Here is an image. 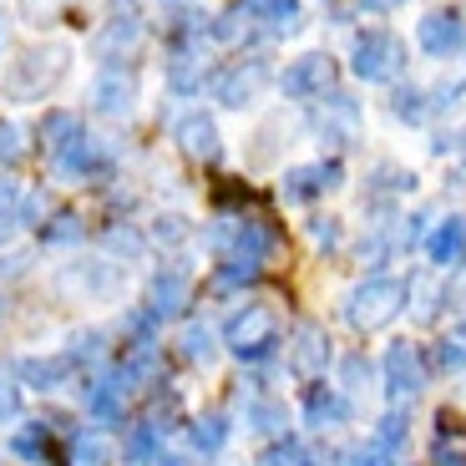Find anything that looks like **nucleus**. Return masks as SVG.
Listing matches in <instances>:
<instances>
[{"instance_id": "c9c22d12", "label": "nucleus", "mask_w": 466, "mask_h": 466, "mask_svg": "<svg viewBox=\"0 0 466 466\" xmlns=\"http://www.w3.org/2000/svg\"><path fill=\"white\" fill-rule=\"evenodd\" d=\"M41 238H46V244H76V238H82V223L71 218V213H56V218L41 228Z\"/></svg>"}, {"instance_id": "cd10ccee", "label": "nucleus", "mask_w": 466, "mask_h": 466, "mask_svg": "<svg viewBox=\"0 0 466 466\" xmlns=\"http://www.w3.org/2000/svg\"><path fill=\"white\" fill-rule=\"evenodd\" d=\"M112 461V446L102 436H76L71 441V466H106Z\"/></svg>"}, {"instance_id": "e433bc0d", "label": "nucleus", "mask_w": 466, "mask_h": 466, "mask_svg": "<svg viewBox=\"0 0 466 466\" xmlns=\"http://www.w3.org/2000/svg\"><path fill=\"white\" fill-rule=\"evenodd\" d=\"M436 370H446V375L466 370V339H441L436 345Z\"/></svg>"}, {"instance_id": "4468645a", "label": "nucleus", "mask_w": 466, "mask_h": 466, "mask_svg": "<svg viewBox=\"0 0 466 466\" xmlns=\"http://www.w3.org/2000/svg\"><path fill=\"white\" fill-rule=\"evenodd\" d=\"M304 420H309L315 431H335V426L350 420V400L339 396V390H329V385H315V390L304 396Z\"/></svg>"}, {"instance_id": "a211bd4d", "label": "nucleus", "mask_w": 466, "mask_h": 466, "mask_svg": "<svg viewBox=\"0 0 466 466\" xmlns=\"http://www.w3.org/2000/svg\"><path fill=\"white\" fill-rule=\"evenodd\" d=\"M122 400H127L122 365H116V370H106L102 380H92V390H86V406H92V416H102V420H122Z\"/></svg>"}, {"instance_id": "37998d69", "label": "nucleus", "mask_w": 466, "mask_h": 466, "mask_svg": "<svg viewBox=\"0 0 466 466\" xmlns=\"http://www.w3.org/2000/svg\"><path fill=\"white\" fill-rule=\"evenodd\" d=\"M21 410V396H15V385H0V420H15Z\"/></svg>"}, {"instance_id": "dca6fc26", "label": "nucleus", "mask_w": 466, "mask_h": 466, "mask_svg": "<svg viewBox=\"0 0 466 466\" xmlns=\"http://www.w3.org/2000/svg\"><path fill=\"white\" fill-rule=\"evenodd\" d=\"M167 86H173V92H198L203 86V46L177 41L173 56H167Z\"/></svg>"}, {"instance_id": "423d86ee", "label": "nucleus", "mask_w": 466, "mask_h": 466, "mask_svg": "<svg viewBox=\"0 0 466 466\" xmlns=\"http://www.w3.org/2000/svg\"><path fill=\"white\" fill-rule=\"evenodd\" d=\"M329 335L325 325H315V319H299V325L289 329V370L299 375V380H319V375L329 370Z\"/></svg>"}, {"instance_id": "72a5a7b5", "label": "nucleus", "mask_w": 466, "mask_h": 466, "mask_svg": "<svg viewBox=\"0 0 466 466\" xmlns=\"http://www.w3.org/2000/svg\"><path fill=\"white\" fill-rule=\"evenodd\" d=\"M441 304H446V309H456V315H466V258L451 268V279L441 284Z\"/></svg>"}, {"instance_id": "7c9ffc66", "label": "nucleus", "mask_w": 466, "mask_h": 466, "mask_svg": "<svg viewBox=\"0 0 466 466\" xmlns=\"http://www.w3.org/2000/svg\"><path fill=\"white\" fill-rule=\"evenodd\" d=\"M66 289H82V294H102L106 289V264H86V268H71L66 279Z\"/></svg>"}, {"instance_id": "0eeeda50", "label": "nucleus", "mask_w": 466, "mask_h": 466, "mask_svg": "<svg viewBox=\"0 0 466 466\" xmlns=\"http://www.w3.org/2000/svg\"><path fill=\"white\" fill-rule=\"evenodd\" d=\"M385 390L396 400H406V396H420L426 390V360H420V350L410 345V339H396V345L385 350Z\"/></svg>"}, {"instance_id": "393cba45", "label": "nucleus", "mask_w": 466, "mask_h": 466, "mask_svg": "<svg viewBox=\"0 0 466 466\" xmlns=\"http://www.w3.org/2000/svg\"><path fill=\"white\" fill-rule=\"evenodd\" d=\"M390 112H396L400 122H410V127H416V122H426L431 102H426V92H420V86H400V92L390 96Z\"/></svg>"}, {"instance_id": "412c9836", "label": "nucleus", "mask_w": 466, "mask_h": 466, "mask_svg": "<svg viewBox=\"0 0 466 466\" xmlns=\"http://www.w3.org/2000/svg\"><path fill=\"white\" fill-rule=\"evenodd\" d=\"M406 436H410V420L400 416V410H390V416H380V426H375L370 446H375V451H385L390 461H396V451L406 446Z\"/></svg>"}, {"instance_id": "39448f33", "label": "nucleus", "mask_w": 466, "mask_h": 466, "mask_svg": "<svg viewBox=\"0 0 466 466\" xmlns=\"http://www.w3.org/2000/svg\"><path fill=\"white\" fill-rule=\"evenodd\" d=\"M329 86H335V61H329L325 51H309V56L289 61V66L279 71V92L289 96V102H309V96H325Z\"/></svg>"}, {"instance_id": "79ce46f5", "label": "nucleus", "mask_w": 466, "mask_h": 466, "mask_svg": "<svg viewBox=\"0 0 466 466\" xmlns=\"http://www.w3.org/2000/svg\"><path fill=\"white\" fill-rule=\"evenodd\" d=\"M183 238H187L183 218H157V244H183Z\"/></svg>"}, {"instance_id": "c85d7f7f", "label": "nucleus", "mask_w": 466, "mask_h": 466, "mask_svg": "<svg viewBox=\"0 0 466 466\" xmlns=\"http://www.w3.org/2000/svg\"><path fill=\"white\" fill-rule=\"evenodd\" d=\"M258 466H315V456L304 451L299 441H279V446H268V451L258 456Z\"/></svg>"}, {"instance_id": "c03bdc74", "label": "nucleus", "mask_w": 466, "mask_h": 466, "mask_svg": "<svg viewBox=\"0 0 466 466\" xmlns=\"http://www.w3.org/2000/svg\"><path fill=\"white\" fill-rule=\"evenodd\" d=\"M15 203H21V187H15L11 177H0V218H5V213H11Z\"/></svg>"}, {"instance_id": "b1692460", "label": "nucleus", "mask_w": 466, "mask_h": 466, "mask_svg": "<svg viewBox=\"0 0 466 466\" xmlns=\"http://www.w3.org/2000/svg\"><path fill=\"white\" fill-rule=\"evenodd\" d=\"M248 426H254V431H264V436H279L284 426H289V410H284V400H254V406H248Z\"/></svg>"}, {"instance_id": "f704fd0d", "label": "nucleus", "mask_w": 466, "mask_h": 466, "mask_svg": "<svg viewBox=\"0 0 466 466\" xmlns=\"http://www.w3.org/2000/svg\"><path fill=\"white\" fill-rule=\"evenodd\" d=\"M127 456L132 461H157V426H137L127 436Z\"/></svg>"}, {"instance_id": "f03ea898", "label": "nucleus", "mask_w": 466, "mask_h": 466, "mask_svg": "<svg viewBox=\"0 0 466 466\" xmlns=\"http://www.w3.org/2000/svg\"><path fill=\"white\" fill-rule=\"evenodd\" d=\"M223 345H228L238 360H264L268 350L279 345V315H274L268 304H244V309L223 325Z\"/></svg>"}, {"instance_id": "58836bf2", "label": "nucleus", "mask_w": 466, "mask_h": 466, "mask_svg": "<svg viewBox=\"0 0 466 466\" xmlns=\"http://www.w3.org/2000/svg\"><path fill=\"white\" fill-rule=\"evenodd\" d=\"M339 375H345V385H350V390H360V380H370V360H365V355H345Z\"/></svg>"}, {"instance_id": "de8ad7c7", "label": "nucleus", "mask_w": 466, "mask_h": 466, "mask_svg": "<svg viewBox=\"0 0 466 466\" xmlns=\"http://www.w3.org/2000/svg\"><path fill=\"white\" fill-rule=\"evenodd\" d=\"M365 11H396V5H406V0H360Z\"/></svg>"}, {"instance_id": "09e8293b", "label": "nucleus", "mask_w": 466, "mask_h": 466, "mask_svg": "<svg viewBox=\"0 0 466 466\" xmlns=\"http://www.w3.org/2000/svg\"><path fill=\"white\" fill-rule=\"evenodd\" d=\"M11 233H15V223H11V218H0V248L11 244Z\"/></svg>"}, {"instance_id": "aec40b11", "label": "nucleus", "mask_w": 466, "mask_h": 466, "mask_svg": "<svg viewBox=\"0 0 466 466\" xmlns=\"http://www.w3.org/2000/svg\"><path fill=\"white\" fill-rule=\"evenodd\" d=\"M71 355H46V360H25L21 365V375H25V385H41V390H56L61 380L71 375Z\"/></svg>"}, {"instance_id": "7ed1b4c3", "label": "nucleus", "mask_w": 466, "mask_h": 466, "mask_svg": "<svg viewBox=\"0 0 466 466\" xmlns=\"http://www.w3.org/2000/svg\"><path fill=\"white\" fill-rule=\"evenodd\" d=\"M350 66H355L360 82H396L406 71V41L396 31H360L355 51H350Z\"/></svg>"}, {"instance_id": "473e14b6", "label": "nucleus", "mask_w": 466, "mask_h": 466, "mask_svg": "<svg viewBox=\"0 0 466 466\" xmlns=\"http://www.w3.org/2000/svg\"><path fill=\"white\" fill-rule=\"evenodd\" d=\"M248 5H233V11H223L218 15V25H213V35H218V41H238V35H248Z\"/></svg>"}, {"instance_id": "ddd939ff", "label": "nucleus", "mask_w": 466, "mask_h": 466, "mask_svg": "<svg viewBox=\"0 0 466 466\" xmlns=\"http://www.w3.org/2000/svg\"><path fill=\"white\" fill-rule=\"evenodd\" d=\"M420 46L431 51V56H451V51H461L466 41V21L461 11H431L426 21H420Z\"/></svg>"}, {"instance_id": "49530a36", "label": "nucleus", "mask_w": 466, "mask_h": 466, "mask_svg": "<svg viewBox=\"0 0 466 466\" xmlns=\"http://www.w3.org/2000/svg\"><path fill=\"white\" fill-rule=\"evenodd\" d=\"M106 244H112L116 248V254H127V258H137V233H112V238H106Z\"/></svg>"}, {"instance_id": "20e7f679", "label": "nucleus", "mask_w": 466, "mask_h": 466, "mask_svg": "<svg viewBox=\"0 0 466 466\" xmlns=\"http://www.w3.org/2000/svg\"><path fill=\"white\" fill-rule=\"evenodd\" d=\"M208 244L218 248V258H244V264H264L274 248V233L258 218H218L208 228Z\"/></svg>"}, {"instance_id": "2f4dec72", "label": "nucleus", "mask_w": 466, "mask_h": 466, "mask_svg": "<svg viewBox=\"0 0 466 466\" xmlns=\"http://www.w3.org/2000/svg\"><path fill=\"white\" fill-rule=\"evenodd\" d=\"M41 132H46V147L56 152L61 142H71V137H76L82 127H76V116H66V112H51L46 122H41Z\"/></svg>"}, {"instance_id": "ea45409f", "label": "nucleus", "mask_w": 466, "mask_h": 466, "mask_svg": "<svg viewBox=\"0 0 466 466\" xmlns=\"http://www.w3.org/2000/svg\"><path fill=\"white\" fill-rule=\"evenodd\" d=\"M41 446H46V441H41V431H35V426H31V431H15L11 436V451L25 456V461H35V456H41Z\"/></svg>"}, {"instance_id": "8fccbe9b", "label": "nucleus", "mask_w": 466, "mask_h": 466, "mask_svg": "<svg viewBox=\"0 0 466 466\" xmlns=\"http://www.w3.org/2000/svg\"><path fill=\"white\" fill-rule=\"evenodd\" d=\"M385 466H406V461H385Z\"/></svg>"}, {"instance_id": "2eb2a0df", "label": "nucleus", "mask_w": 466, "mask_h": 466, "mask_svg": "<svg viewBox=\"0 0 466 466\" xmlns=\"http://www.w3.org/2000/svg\"><path fill=\"white\" fill-rule=\"evenodd\" d=\"M96 112H106V116H122V112H132V102H137V82H132V71H116V66H106L102 71V82H96Z\"/></svg>"}, {"instance_id": "a19ab883", "label": "nucleus", "mask_w": 466, "mask_h": 466, "mask_svg": "<svg viewBox=\"0 0 466 466\" xmlns=\"http://www.w3.org/2000/svg\"><path fill=\"white\" fill-rule=\"evenodd\" d=\"M309 238L325 244V248H335L339 244V218H315V223H309Z\"/></svg>"}, {"instance_id": "a18cd8bd", "label": "nucleus", "mask_w": 466, "mask_h": 466, "mask_svg": "<svg viewBox=\"0 0 466 466\" xmlns=\"http://www.w3.org/2000/svg\"><path fill=\"white\" fill-rule=\"evenodd\" d=\"M244 5H248L254 15H279V11H289L294 0H244Z\"/></svg>"}, {"instance_id": "9d476101", "label": "nucleus", "mask_w": 466, "mask_h": 466, "mask_svg": "<svg viewBox=\"0 0 466 466\" xmlns=\"http://www.w3.org/2000/svg\"><path fill=\"white\" fill-rule=\"evenodd\" d=\"M56 167L66 177H82V183H86V177H102L106 167H112V157H106V147L96 137H82V132H76L71 142H61V147H56Z\"/></svg>"}, {"instance_id": "bb28decb", "label": "nucleus", "mask_w": 466, "mask_h": 466, "mask_svg": "<svg viewBox=\"0 0 466 466\" xmlns=\"http://www.w3.org/2000/svg\"><path fill=\"white\" fill-rule=\"evenodd\" d=\"M193 441H198V451H218L223 441H228V416H218V410H208V416L193 426Z\"/></svg>"}, {"instance_id": "4be33fe9", "label": "nucleus", "mask_w": 466, "mask_h": 466, "mask_svg": "<svg viewBox=\"0 0 466 466\" xmlns=\"http://www.w3.org/2000/svg\"><path fill=\"white\" fill-rule=\"evenodd\" d=\"M177 345H183V360H193V365H208L213 355H218V335H213L208 325H187Z\"/></svg>"}, {"instance_id": "f3484780", "label": "nucleus", "mask_w": 466, "mask_h": 466, "mask_svg": "<svg viewBox=\"0 0 466 466\" xmlns=\"http://www.w3.org/2000/svg\"><path fill=\"white\" fill-rule=\"evenodd\" d=\"M426 254H431V264H461L466 258V223L461 218H446V223H436L431 228V238H426Z\"/></svg>"}, {"instance_id": "f8f14e48", "label": "nucleus", "mask_w": 466, "mask_h": 466, "mask_svg": "<svg viewBox=\"0 0 466 466\" xmlns=\"http://www.w3.org/2000/svg\"><path fill=\"white\" fill-rule=\"evenodd\" d=\"M187 299H193L187 274H183V268H163V274L152 279V289H147V315L152 319H173V315H183V309H187Z\"/></svg>"}, {"instance_id": "4c0bfd02", "label": "nucleus", "mask_w": 466, "mask_h": 466, "mask_svg": "<svg viewBox=\"0 0 466 466\" xmlns=\"http://www.w3.org/2000/svg\"><path fill=\"white\" fill-rule=\"evenodd\" d=\"M25 157V142H21V127H11V122H0V163L15 167Z\"/></svg>"}, {"instance_id": "f257e3e1", "label": "nucleus", "mask_w": 466, "mask_h": 466, "mask_svg": "<svg viewBox=\"0 0 466 466\" xmlns=\"http://www.w3.org/2000/svg\"><path fill=\"white\" fill-rule=\"evenodd\" d=\"M400 309H406V284L390 279V274H375V279H365V284L350 289L345 319L360 329V335H375V329H385Z\"/></svg>"}, {"instance_id": "c756f323", "label": "nucleus", "mask_w": 466, "mask_h": 466, "mask_svg": "<svg viewBox=\"0 0 466 466\" xmlns=\"http://www.w3.org/2000/svg\"><path fill=\"white\" fill-rule=\"evenodd\" d=\"M406 299H416V319H431V315H436V304H441V294H436V284L420 274V279L406 284Z\"/></svg>"}, {"instance_id": "1a4fd4ad", "label": "nucleus", "mask_w": 466, "mask_h": 466, "mask_svg": "<svg viewBox=\"0 0 466 466\" xmlns=\"http://www.w3.org/2000/svg\"><path fill=\"white\" fill-rule=\"evenodd\" d=\"M173 137H177V147H183L193 163H218V157H223L218 127H213L208 112H183V116H177V127H173Z\"/></svg>"}, {"instance_id": "a878e982", "label": "nucleus", "mask_w": 466, "mask_h": 466, "mask_svg": "<svg viewBox=\"0 0 466 466\" xmlns=\"http://www.w3.org/2000/svg\"><path fill=\"white\" fill-rule=\"evenodd\" d=\"M258 274H264V264H244V258H223L218 274H213V284L218 289H238V284H254Z\"/></svg>"}, {"instance_id": "9b49d317", "label": "nucleus", "mask_w": 466, "mask_h": 466, "mask_svg": "<svg viewBox=\"0 0 466 466\" xmlns=\"http://www.w3.org/2000/svg\"><path fill=\"white\" fill-rule=\"evenodd\" d=\"M339 163L329 157V163H309V167H289L284 173V198L289 203H309L319 198V193H329V187H339Z\"/></svg>"}, {"instance_id": "6ab92c4d", "label": "nucleus", "mask_w": 466, "mask_h": 466, "mask_svg": "<svg viewBox=\"0 0 466 466\" xmlns=\"http://www.w3.org/2000/svg\"><path fill=\"white\" fill-rule=\"evenodd\" d=\"M137 35H142V21H132V15L122 21V15H116V21L92 41V56H96V61H116V51H132V46H137Z\"/></svg>"}, {"instance_id": "6e6552de", "label": "nucleus", "mask_w": 466, "mask_h": 466, "mask_svg": "<svg viewBox=\"0 0 466 466\" xmlns=\"http://www.w3.org/2000/svg\"><path fill=\"white\" fill-rule=\"evenodd\" d=\"M268 86V61H238V66H228L213 82V102H223V106H248L258 92Z\"/></svg>"}, {"instance_id": "5701e85b", "label": "nucleus", "mask_w": 466, "mask_h": 466, "mask_svg": "<svg viewBox=\"0 0 466 466\" xmlns=\"http://www.w3.org/2000/svg\"><path fill=\"white\" fill-rule=\"evenodd\" d=\"M431 466H466V431L441 426L431 441Z\"/></svg>"}]
</instances>
